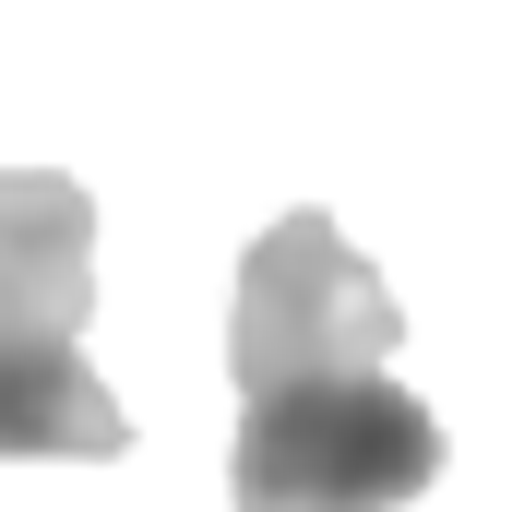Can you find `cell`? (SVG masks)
<instances>
[{"label": "cell", "mask_w": 512, "mask_h": 512, "mask_svg": "<svg viewBox=\"0 0 512 512\" xmlns=\"http://www.w3.org/2000/svg\"><path fill=\"white\" fill-rule=\"evenodd\" d=\"M96 322V203L60 167H0V453L108 465L131 453L120 393L84 358Z\"/></svg>", "instance_id": "1"}, {"label": "cell", "mask_w": 512, "mask_h": 512, "mask_svg": "<svg viewBox=\"0 0 512 512\" xmlns=\"http://www.w3.org/2000/svg\"><path fill=\"white\" fill-rule=\"evenodd\" d=\"M441 405L393 370H322V382L239 393L227 501L239 512H405L441 477Z\"/></svg>", "instance_id": "2"}, {"label": "cell", "mask_w": 512, "mask_h": 512, "mask_svg": "<svg viewBox=\"0 0 512 512\" xmlns=\"http://www.w3.org/2000/svg\"><path fill=\"white\" fill-rule=\"evenodd\" d=\"M393 346H405V298L322 203L274 215L251 239L239 298H227V382L239 393L322 382V370H393Z\"/></svg>", "instance_id": "3"}]
</instances>
